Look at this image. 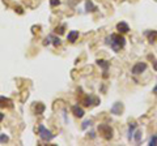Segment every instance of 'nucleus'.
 Listing matches in <instances>:
<instances>
[{"mask_svg": "<svg viewBox=\"0 0 157 146\" xmlns=\"http://www.w3.org/2000/svg\"><path fill=\"white\" fill-rule=\"evenodd\" d=\"M50 38L53 39V43H54V46H59L60 45V39H59V37H55V35H50Z\"/></svg>", "mask_w": 157, "mask_h": 146, "instance_id": "14", "label": "nucleus"}, {"mask_svg": "<svg viewBox=\"0 0 157 146\" xmlns=\"http://www.w3.org/2000/svg\"><path fill=\"white\" fill-rule=\"evenodd\" d=\"M38 133H39V137H41L42 140H45V141H50V140H53L55 135H53L49 129H46L43 125H39L38 127Z\"/></svg>", "mask_w": 157, "mask_h": 146, "instance_id": "2", "label": "nucleus"}, {"mask_svg": "<svg viewBox=\"0 0 157 146\" xmlns=\"http://www.w3.org/2000/svg\"><path fill=\"white\" fill-rule=\"evenodd\" d=\"M98 131H100L101 135H104L106 140H110L113 137V129L107 124H101L100 127H98Z\"/></svg>", "mask_w": 157, "mask_h": 146, "instance_id": "3", "label": "nucleus"}, {"mask_svg": "<svg viewBox=\"0 0 157 146\" xmlns=\"http://www.w3.org/2000/svg\"><path fill=\"white\" fill-rule=\"evenodd\" d=\"M96 9H97V8L93 5L92 2H90V0H88V2H86V12H89V11L92 12V11H96Z\"/></svg>", "mask_w": 157, "mask_h": 146, "instance_id": "12", "label": "nucleus"}, {"mask_svg": "<svg viewBox=\"0 0 157 146\" xmlns=\"http://www.w3.org/2000/svg\"><path fill=\"white\" fill-rule=\"evenodd\" d=\"M135 141L137 144H140V141H141V132L140 131H136L135 133Z\"/></svg>", "mask_w": 157, "mask_h": 146, "instance_id": "15", "label": "nucleus"}, {"mask_svg": "<svg viewBox=\"0 0 157 146\" xmlns=\"http://www.w3.org/2000/svg\"><path fill=\"white\" fill-rule=\"evenodd\" d=\"M43 110H45V106L41 104V103H37V107H35V113H37V115H41V113L43 112Z\"/></svg>", "mask_w": 157, "mask_h": 146, "instance_id": "11", "label": "nucleus"}, {"mask_svg": "<svg viewBox=\"0 0 157 146\" xmlns=\"http://www.w3.org/2000/svg\"><path fill=\"white\" fill-rule=\"evenodd\" d=\"M135 127H136V124H131L130 125V128H128V138L130 140L133 137V129H135Z\"/></svg>", "mask_w": 157, "mask_h": 146, "instance_id": "13", "label": "nucleus"}, {"mask_svg": "<svg viewBox=\"0 0 157 146\" xmlns=\"http://www.w3.org/2000/svg\"><path fill=\"white\" fill-rule=\"evenodd\" d=\"M105 42H106V45H109L115 52L120 51L126 45V39L119 34H111L110 37L105 39Z\"/></svg>", "mask_w": 157, "mask_h": 146, "instance_id": "1", "label": "nucleus"}, {"mask_svg": "<svg viewBox=\"0 0 157 146\" xmlns=\"http://www.w3.org/2000/svg\"><path fill=\"white\" fill-rule=\"evenodd\" d=\"M3 119H4V115H3V113H2V112H0V121H2Z\"/></svg>", "mask_w": 157, "mask_h": 146, "instance_id": "23", "label": "nucleus"}, {"mask_svg": "<svg viewBox=\"0 0 157 146\" xmlns=\"http://www.w3.org/2000/svg\"><path fill=\"white\" fill-rule=\"evenodd\" d=\"M117 30L119 31V33H127V31L130 30V27H128V25L126 22H119L117 25Z\"/></svg>", "mask_w": 157, "mask_h": 146, "instance_id": "8", "label": "nucleus"}, {"mask_svg": "<svg viewBox=\"0 0 157 146\" xmlns=\"http://www.w3.org/2000/svg\"><path fill=\"white\" fill-rule=\"evenodd\" d=\"M97 64L100 65L102 69H104V72H105V73H104V77H107V73H106V72H107V69H109L110 63L106 61V60H102V59H98V60H97Z\"/></svg>", "mask_w": 157, "mask_h": 146, "instance_id": "5", "label": "nucleus"}, {"mask_svg": "<svg viewBox=\"0 0 157 146\" xmlns=\"http://www.w3.org/2000/svg\"><path fill=\"white\" fill-rule=\"evenodd\" d=\"M7 141H8V136L0 135V142H7Z\"/></svg>", "mask_w": 157, "mask_h": 146, "instance_id": "20", "label": "nucleus"}, {"mask_svg": "<svg viewBox=\"0 0 157 146\" xmlns=\"http://www.w3.org/2000/svg\"><path fill=\"white\" fill-rule=\"evenodd\" d=\"M122 110H123V106H122V103L117 102V103L111 107V113H114V115H120Z\"/></svg>", "mask_w": 157, "mask_h": 146, "instance_id": "6", "label": "nucleus"}, {"mask_svg": "<svg viewBox=\"0 0 157 146\" xmlns=\"http://www.w3.org/2000/svg\"><path fill=\"white\" fill-rule=\"evenodd\" d=\"M149 145H151V146H156L157 145V135H155L151 138V141H149Z\"/></svg>", "mask_w": 157, "mask_h": 146, "instance_id": "17", "label": "nucleus"}, {"mask_svg": "<svg viewBox=\"0 0 157 146\" xmlns=\"http://www.w3.org/2000/svg\"><path fill=\"white\" fill-rule=\"evenodd\" d=\"M145 69H147V64H145V63H137V64L132 67L131 73L132 74H140L141 72H144Z\"/></svg>", "mask_w": 157, "mask_h": 146, "instance_id": "4", "label": "nucleus"}, {"mask_svg": "<svg viewBox=\"0 0 157 146\" xmlns=\"http://www.w3.org/2000/svg\"><path fill=\"white\" fill-rule=\"evenodd\" d=\"M63 29H64V25H63V26H60V27H56V29H55V30H59V34H62L63 33V31H64V30H63Z\"/></svg>", "mask_w": 157, "mask_h": 146, "instance_id": "22", "label": "nucleus"}, {"mask_svg": "<svg viewBox=\"0 0 157 146\" xmlns=\"http://www.w3.org/2000/svg\"><path fill=\"white\" fill-rule=\"evenodd\" d=\"M88 125H92V121H90V120H86V121H84V123H82V129H86V127H88Z\"/></svg>", "mask_w": 157, "mask_h": 146, "instance_id": "19", "label": "nucleus"}, {"mask_svg": "<svg viewBox=\"0 0 157 146\" xmlns=\"http://www.w3.org/2000/svg\"><path fill=\"white\" fill-rule=\"evenodd\" d=\"M78 38V31L77 30H72V31H69L68 33V35H67V39H68L69 42H75L76 39Z\"/></svg>", "mask_w": 157, "mask_h": 146, "instance_id": "9", "label": "nucleus"}, {"mask_svg": "<svg viewBox=\"0 0 157 146\" xmlns=\"http://www.w3.org/2000/svg\"><path fill=\"white\" fill-rule=\"evenodd\" d=\"M155 68L157 69V63H155Z\"/></svg>", "mask_w": 157, "mask_h": 146, "instance_id": "24", "label": "nucleus"}, {"mask_svg": "<svg viewBox=\"0 0 157 146\" xmlns=\"http://www.w3.org/2000/svg\"><path fill=\"white\" fill-rule=\"evenodd\" d=\"M92 102H93V98L86 97L85 99H84V104H85V106H90V104H92Z\"/></svg>", "mask_w": 157, "mask_h": 146, "instance_id": "18", "label": "nucleus"}, {"mask_svg": "<svg viewBox=\"0 0 157 146\" xmlns=\"http://www.w3.org/2000/svg\"><path fill=\"white\" fill-rule=\"evenodd\" d=\"M5 102H9V99H7V98L4 97H0V107H5Z\"/></svg>", "mask_w": 157, "mask_h": 146, "instance_id": "16", "label": "nucleus"}, {"mask_svg": "<svg viewBox=\"0 0 157 146\" xmlns=\"http://www.w3.org/2000/svg\"><path fill=\"white\" fill-rule=\"evenodd\" d=\"M145 35H148L149 42H151V43H153V42H155V39H157V31H147Z\"/></svg>", "mask_w": 157, "mask_h": 146, "instance_id": "10", "label": "nucleus"}, {"mask_svg": "<svg viewBox=\"0 0 157 146\" xmlns=\"http://www.w3.org/2000/svg\"><path fill=\"white\" fill-rule=\"evenodd\" d=\"M72 112H73V115L76 117H82L84 116V110H82L81 107H78V106H73Z\"/></svg>", "mask_w": 157, "mask_h": 146, "instance_id": "7", "label": "nucleus"}, {"mask_svg": "<svg viewBox=\"0 0 157 146\" xmlns=\"http://www.w3.org/2000/svg\"><path fill=\"white\" fill-rule=\"evenodd\" d=\"M155 92H157V88H156V89H155Z\"/></svg>", "mask_w": 157, "mask_h": 146, "instance_id": "25", "label": "nucleus"}, {"mask_svg": "<svg viewBox=\"0 0 157 146\" xmlns=\"http://www.w3.org/2000/svg\"><path fill=\"white\" fill-rule=\"evenodd\" d=\"M50 4L53 7H56V5H59V0H50Z\"/></svg>", "mask_w": 157, "mask_h": 146, "instance_id": "21", "label": "nucleus"}]
</instances>
